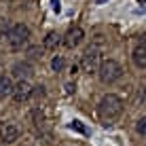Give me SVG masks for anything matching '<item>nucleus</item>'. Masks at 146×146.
I'll use <instances>...</instances> for the list:
<instances>
[{"label": "nucleus", "mask_w": 146, "mask_h": 146, "mask_svg": "<svg viewBox=\"0 0 146 146\" xmlns=\"http://www.w3.org/2000/svg\"><path fill=\"white\" fill-rule=\"evenodd\" d=\"M74 89H76V87H74V85H66V91H68V93H72Z\"/></svg>", "instance_id": "16"}, {"label": "nucleus", "mask_w": 146, "mask_h": 146, "mask_svg": "<svg viewBox=\"0 0 146 146\" xmlns=\"http://www.w3.org/2000/svg\"><path fill=\"white\" fill-rule=\"evenodd\" d=\"M100 80L102 83H114V80H119L123 76V68H121L119 62H114V59H106V62H102V68H100Z\"/></svg>", "instance_id": "4"}, {"label": "nucleus", "mask_w": 146, "mask_h": 146, "mask_svg": "<svg viewBox=\"0 0 146 146\" xmlns=\"http://www.w3.org/2000/svg\"><path fill=\"white\" fill-rule=\"evenodd\" d=\"M102 51H100L95 44H91V47L87 49V51L83 53V59H80V66H83L85 72H89V74H95V72H100V68H102Z\"/></svg>", "instance_id": "2"}, {"label": "nucleus", "mask_w": 146, "mask_h": 146, "mask_svg": "<svg viewBox=\"0 0 146 146\" xmlns=\"http://www.w3.org/2000/svg\"><path fill=\"white\" fill-rule=\"evenodd\" d=\"M64 66H66V62H64L62 55H55V57L51 59V70H53V72H62Z\"/></svg>", "instance_id": "12"}, {"label": "nucleus", "mask_w": 146, "mask_h": 146, "mask_svg": "<svg viewBox=\"0 0 146 146\" xmlns=\"http://www.w3.org/2000/svg\"><path fill=\"white\" fill-rule=\"evenodd\" d=\"M95 2H98V4H102V2H104V0H95Z\"/></svg>", "instance_id": "17"}, {"label": "nucleus", "mask_w": 146, "mask_h": 146, "mask_svg": "<svg viewBox=\"0 0 146 146\" xmlns=\"http://www.w3.org/2000/svg\"><path fill=\"white\" fill-rule=\"evenodd\" d=\"M135 131H138L140 135H146V117H142L135 123Z\"/></svg>", "instance_id": "13"}, {"label": "nucleus", "mask_w": 146, "mask_h": 146, "mask_svg": "<svg viewBox=\"0 0 146 146\" xmlns=\"http://www.w3.org/2000/svg\"><path fill=\"white\" fill-rule=\"evenodd\" d=\"M15 91V85L13 80L4 74V76H0V98H9V95H13Z\"/></svg>", "instance_id": "9"}, {"label": "nucleus", "mask_w": 146, "mask_h": 146, "mask_svg": "<svg viewBox=\"0 0 146 146\" xmlns=\"http://www.w3.org/2000/svg\"><path fill=\"white\" fill-rule=\"evenodd\" d=\"M59 38H62V36H59L57 32H49L47 38H44V49H55L59 44Z\"/></svg>", "instance_id": "11"}, {"label": "nucleus", "mask_w": 146, "mask_h": 146, "mask_svg": "<svg viewBox=\"0 0 146 146\" xmlns=\"http://www.w3.org/2000/svg\"><path fill=\"white\" fill-rule=\"evenodd\" d=\"M83 38H85V32L80 28H70L66 32V36H64V44H66L68 49H74V47H78V44L83 42Z\"/></svg>", "instance_id": "6"}, {"label": "nucleus", "mask_w": 146, "mask_h": 146, "mask_svg": "<svg viewBox=\"0 0 146 146\" xmlns=\"http://www.w3.org/2000/svg\"><path fill=\"white\" fill-rule=\"evenodd\" d=\"M7 40H9V44H11V49H21V47H26L28 40H30V28L23 26V23H15V26L9 30Z\"/></svg>", "instance_id": "3"}, {"label": "nucleus", "mask_w": 146, "mask_h": 146, "mask_svg": "<svg viewBox=\"0 0 146 146\" xmlns=\"http://www.w3.org/2000/svg\"><path fill=\"white\" fill-rule=\"evenodd\" d=\"M53 11H55V13L62 11V7H59V0H53Z\"/></svg>", "instance_id": "15"}, {"label": "nucleus", "mask_w": 146, "mask_h": 146, "mask_svg": "<svg viewBox=\"0 0 146 146\" xmlns=\"http://www.w3.org/2000/svg\"><path fill=\"white\" fill-rule=\"evenodd\" d=\"M34 91V87L28 83L26 78H21L17 85H15V91H13V98H15V102H23V100H28L30 95H32Z\"/></svg>", "instance_id": "7"}, {"label": "nucleus", "mask_w": 146, "mask_h": 146, "mask_svg": "<svg viewBox=\"0 0 146 146\" xmlns=\"http://www.w3.org/2000/svg\"><path fill=\"white\" fill-rule=\"evenodd\" d=\"M70 127H72V129H76V131H80V133H87V129H85L83 125L78 123V121H72V123H70Z\"/></svg>", "instance_id": "14"}, {"label": "nucleus", "mask_w": 146, "mask_h": 146, "mask_svg": "<svg viewBox=\"0 0 146 146\" xmlns=\"http://www.w3.org/2000/svg\"><path fill=\"white\" fill-rule=\"evenodd\" d=\"M121 112H123V100H121L119 95L108 93V95H104V98L100 100L98 114H100V119H102L106 125H110L112 121H117L121 117Z\"/></svg>", "instance_id": "1"}, {"label": "nucleus", "mask_w": 146, "mask_h": 146, "mask_svg": "<svg viewBox=\"0 0 146 146\" xmlns=\"http://www.w3.org/2000/svg\"><path fill=\"white\" fill-rule=\"evenodd\" d=\"M17 138H19V127L17 125H13V123L0 125V142L13 144V142H17Z\"/></svg>", "instance_id": "5"}, {"label": "nucleus", "mask_w": 146, "mask_h": 146, "mask_svg": "<svg viewBox=\"0 0 146 146\" xmlns=\"http://www.w3.org/2000/svg\"><path fill=\"white\" fill-rule=\"evenodd\" d=\"M131 59H133V64L138 68H146V44H140V47L133 49Z\"/></svg>", "instance_id": "8"}, {"label": "nucleus", "mask_w": 146, "mask_h": 146, "mask_svg": "<svg viewBox=\"0 0 146 146\" xmlns=\"http://www.w3.org/2000/svg\"><path fill=\"white\" fill-rule=\"evenodd\" d=\"M13 74L17 78H28V76L34 74V70H32L30 64H15V66H13Z\"/></svg>", "instance_id": "10"}]
</instances>
